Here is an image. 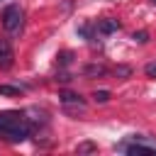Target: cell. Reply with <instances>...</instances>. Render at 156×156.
I'll list each match as a JSON object with an SVG mask.
<instances>
[{
  "label": "cell",
  "mask_w": 156,
  "mask_h": 156,
  "mask_svg": "<svg viewBox=\"0 0 156 156\" xmlns=\"http://www.w3.org/2000/svg\"><path fill=\"white\" fill-rule=\"evenodd\" d=\"M22 20H24V12H22L20 5H10V7L2 10V27H5V32L17 34L22 29Z\"/></svg>",
  "instance_id": "obj_2"
},
{
  "label": "cell",
  "mask_w": 156,
  "mask_h": 156,
  "mask_svg": "<svg viewBox=\"0 0 156 156\" xmlns=\"http://www.w3.org/2000/svg\"><path fill=\"white\" fill-rule=\"evenodd\" d=\"M83 73H85L88 78H100V76H105V73H107V68H105V66H100V63H90V66H85V68H83Z\"/></svg>",
  "instance_id": "obj_6"
},
{
  "label": "cell",
  "mask_w": 156,
  "mask_h": 156,
  "mask_svg": "<svg viewBox=\"0 0 156 156\" xmlns=\"http://www.w3.org/2000/svg\"><path fill=\"white\" fill-rule=\"evenodd\" d=\"M12 63H15L12 46H10V41H7V39H2V37H0V68H2V71H7Z\"/></svg>",
  "instance_id": "obj_3"
},
{
  "label": "cell",
  "mask_w": 156,
  "mask_h": 156,
  "mask_svg": "<svg viewBox=\"0 0 156 156\" xmlns=\"http://www.w3.org/2000/svg\"><path fill=\"white\" fill-rule=\"evenodd\" d=\"M58 98H61V102H63V105H76V107H80V110L85 107L83 98H80V95H76V93H61Z\"/></svg>",
  "instance_id": "obj_5"
},
{
  "label": "cell",
  "mask_w": 156,
  "mask_h": 156,
  "mask_svg": "<svg viewBox=\"0 0 156 156\" xmlns=\"http://www.w3.org/2000/svg\"><path fill=\"white\" fill-rule=\"evenodd\" d=\"M134 41H139V44H146V41H149V32H144V29L134 32Z\"/></svg>",
  "instance_id": "obj_12"
},
{
  "label": "cell",
  "mask_w": 156,
  "mask_h": 156,
  "mask_svg": "<svg viewBox=\"0 0 156 156\" xmlns=\"http://www.w3.org/2000/svg\"><path fill=\"white\" fill-rule=\"evenodd\" d=\"M56 58H58V66H68V63L73 61V54H71V51H61Z\"/></svg>",
  "instance_id": "obj_8"
},
{
  "label": "cell",
  "mask_w": 156,
  "mask_h": 156,
  "mask_svg": "<svg viewBox=\"0 0 156 156\" xmlns=\"http://www.w3.org/2000/svg\"><path fill=\"white\" fill-rule=\"evenodd\" d=\"M151 5H156V0H151Z\"/></svg>",
  "instance_id": "obj_14"
},
{
  "label": "cell",
  "mask_w": 156,
  "mask_h": 156,
  "mask_svg": "<svg viewBox=\"0 0 156 156\" xmlns=\"http://www.w3.org/2000/svg\"><path fill=\"white\" fill-rule=\"evenodd\" d=\"M95 151H98V146L93 141H80L76 146V154H95Z\"/></svg>",
  "instance_id": "obj_7"
},
{
  "label": "cell",
  "mask_w": 156,
  "mask_h": 156,
  "mask_svg": "<svg viewBox=\"0 0 156 156\" xmlns=\"http://www.w3.org/2000/svg\"><path fill=\"white\" fill-rule=\"evenodd\" d=\"M115 76H117V78H129V76H132V68H129V66H117V68H115Z\"/></svg>",
  "instance_id": "obj_9"
},
{
  "label": "cell",
  "mask_w": 156,
  "mask_h": 156,
  "mask_svg": "<svg viewBox=\"0 0 156 156\" xmlns=\"http://www.w3.org/2000/svg\"><path fill=\"white\" fill-rule=\"evenodd\" d=\"M0 95H20V88H15V85H0Z\"/></svg>",
  "instance_id": "obj_11"
},
{
  "label": "cell",
  "mask_w": 156,
  "mask_h": 156,
  "mask_svg": "<svg viewBox=\"0 0 156 156\" xmlns=\"http://www.w3.org/2000/svg\"><path fill=\"white\" fill-rule=\"evenodd\" d=\"M93 98H95V102H107V100H110V93H107V90H95Z\"/></svg>",
  "instance_id": "obj_10"
},
{
  "label": "cell",
  "mask_w": 156,
  "mask_h": 156,
  "mask_svg": "<svg viewBox=\"0 0 156 156\" xmlns=\"http://www.w3.org/2000/svg\"><path fill=\"white\" fill-rule=\"evenodd\" d=\"M95 29H98V34L107 37V34H115V32L119 29V22H117V20H112V17H105V20H98Z\"/></svg>",
  "instance_id": "obj_4"
},
{
  "label": "cell",
  "mask_w": 156,
  "mask_h": 156,
  "mask_svg": "<svg viewBox=\"0 0 156 156\" xmlns=\"http://www.w3.org/2000/svg\"><path fill=\"white\" fill-rule=\"evenodd\" d=\"M144 73H146L149 78H156V61H149V63L144 66Z\"/></svg>",
  "instance_id": "obj_13"
},
{
  "label": "cell",
  "mask_w": 156,
  "mask_h": 156,
  "mask_svg": "<svg viewBox=\"0 0 156 156\" xmlns=\"http://www.w3.org/2000/svg\"><path fill=\"white\" fill-rule=\"evenodd\" d=\"M32 134V122L24 117V112H17V110H5L0 112V136L5 141H24L27 136Z\"/></svg>",
  "instance_id": "obj_1"
}]
</instances>
